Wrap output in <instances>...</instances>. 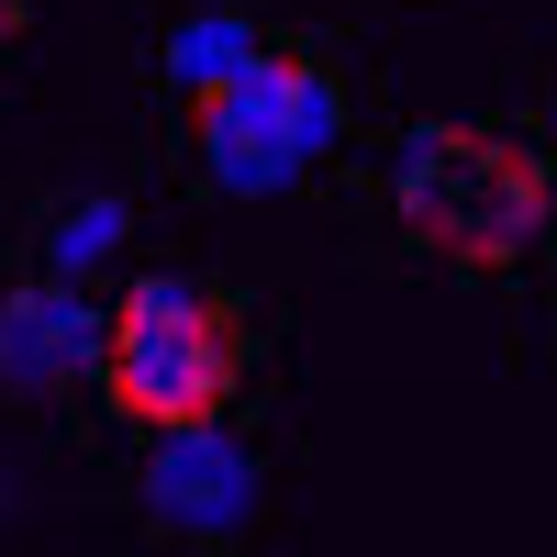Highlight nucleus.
Returning <instances> with one entry per match:
<instances>
[{
	"mask_svg": "<svg viewBox=\"0 0 557 557\" xmlns=\"http://www.w3.org/2000/svg\"><path fill=\"white\" fill-rule=\"evenodd\" d=\"M257 346L268 323L235 278H201V268H134L112 290V335H101V412L134 435H168V424H223L257 380Z\"/></svg>",
	"mask_w": 557,
	"mask_h": 557,
	"instance_id": "f257e3e1",
	"label": "nucleus"
},
{
	"mask_svg": "<svg viewBox=\"0 0 557 557\" xmlns=\"http://www.w3.org/2000/svg\"><path fill=\"white\" fill-rule=\"evenodd\" d=\"M391 223L412 257H435L457 278H502L546 246L557 168L502 123H412L391 146Z\"/></svg>",
	"mask_w": 557,
	"mask_h": 557,
	"instance_id": "f03ea898",
	"label": "nucleus"
},
{
	"mask_svg": "<svg viewBox=\"0 0 557 557\" xmlns=\"http://www.w3.org/2000/svg\"><path fill=\"white\" fill-rule=\"evenodd\" d=\"M178 112H190V168H201V190H223V201H278V190H301V178L346 146V123H357L346 67L323 57V45H278V34H268L223 89H201V101H178Z\"/></svg>",
	"mask_w": 557,
	"mask_h": 557,
	"instance_id": "7ed1b4c3",
	"label": "nucleus"
},
{
	"mask_svg": "<svg viewBox=\"0 0 557 557\" xmlns=\"http://www.w3.org/2000/svg\"><path fill=\"white\" fill-rule=\"evenodd\" d=\"M134 513L168 546L223 557V546H246L268 524V457L235 435V412H223V424H168L134 457Z\"/></svg>",
	"mask_w": 557,
	"mask_h": 557,
	"instance_id": "20e7f679",
	"label": "nucleus"
},
{
	"mask_svg": "<svg viewBox=\"0 0 557 557\" xmlns=\"http://www.w3.org/2000/svg\"><path fill=\"white\" fill-rule=\"evenodd\" d=\"M101 335H112V301L89 278L34 268L0 290V401H67V391H101Z\"/></svg>",
	"mask_w": 557,
	"mask_h": 557,
	"instance_id": "39448f33",
	"label": "nucleus"
},
{
	"mask_svg": "<svg viewBox=\"0 0 557 557\" xmlns=\"http://www.w3.org/2000/svg\"><path fill=\"white\" fill-rule=\"evenodd\" d=\"M268 45V23L257 12H235V0H201V12H178L168 34H157V78L178 89V101H201V89H223L246 57Z\"/></svg>",
	"mask_w": 557,
	"mask_h": 557,
	"instance_id": "423d86ee",
	"label": "nucleus"
},
{
	"mask_svg": "<svg viewBox=\"0 0 557 557\" xmlns=\"http://www.w3.org/2000/svg\"><path fill=\"white\" fill-rule=\"evenodd\" d=\"M123 246H134V201L123 190H67V201H45V223H34V268L89 278V290H101V268Z\"/></svg>",
	"mask_w": 557,
	"mask_h": 557,
	"instance_id": "0eeeda50",
	"label": "nucleus"
},
{
	"mask_svg": "<svg viewBox=\"0 0 557 557\" xmlns=\"http://www.w3.org/2000/svg\"><path fill=\"white\" fill-rule=\"evenodd\" d=\"M23 23H34V0H0V57L23 45Z\"/></svg>",
	"mask_w": 557,
	"mask_h": 557,
	"instance_id": "6e6552de",
	"label": "nucleus"
},
{
	"mask_svg": "<svg viewBox=\"0 0 557 557\" xmlns=\"http://www.w3.org/2000/svg\"><path fill=\"white\" fill-rule=\"evenodd\" d=\"M546 346H557V278H546Z\"/></svg>",
	"mask_w": 557,
	"mask_h": 557,
	"instance_id": "1a4fd4ad",
	"label": "nucleus"
},
{
	"mask_svg": "<svg viewBox=\"0 0 557 557\" xmlns=\"http://www.w3.org/2000/svg\"><path fill=\"white\" fill-rule=\"evenodd\" d=\"M546 134H557V67H546Z\"/></svg>",
	"mask_w": 557,
	"mask_h": 557,
	"instance_id": "9d476101",
	"label": "nucleus"
}]
</instances>
